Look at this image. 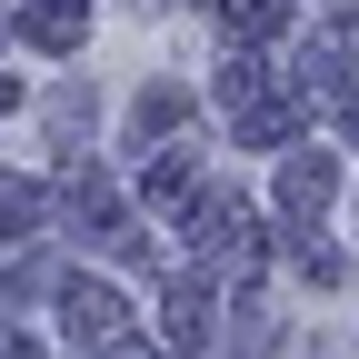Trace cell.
I'll return each instance as SVG.
<instances>
[{
  "label": "cell",
  "instance_id": "obj_1",
  "mask_svg": "<svg viewBox=\"0 0 359 359\" xmlns=\"http://www.w3.org/2000/svg\"><path fill=\"white\" fill-rule=\"evenodd\" d=\"M70 330H80V339H110V330H120V299H110V290H80V299H70Z\"/></svg>",
  "mask_w": 359,
  "mask_h": 359
}]
</instances>
